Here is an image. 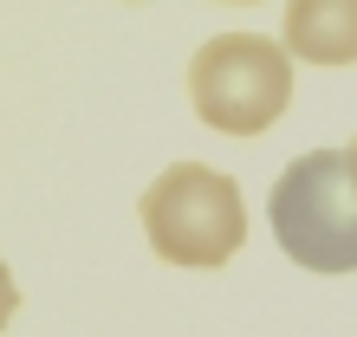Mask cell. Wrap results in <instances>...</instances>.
<instances>
[{"mask_svg":"<svg viewBox=\"0 0 357 337\" xmlns=\"http://www.w3.org/2000/svg\"><path fill=\"white\" fill-rule=\"evenodd\" d=\"M273 240L305 272H357V168L344 150H305L266 195Z\"/></svg>","mask_w":357,"mask_h":337,"instance_id":"6da1fadb","label":"cell"},{"mask_svg":"<svg viewBox=\"0 0 357 337\" xmlns=\"http://www.w3.org/2000/svg\"><path fill=\"white\" fill-rule=\"evenodd\" d=\"M143 240L169 266H227L247 240L241 182L208 162H169L143 188Z\"/></svg>","mask_w":357,"mask_h":337,"instance_id":"7a4b0ae2","label":"cell"},{"mask_svg":"<svg viewBox=\"0 0 357 337\" xmlns=\"http://www.w3.org/2000/svg\"><path fill=\"white\" fill-rule=\"evenodd\" d=\"M188 104L221 136H260L292 104V52L266 33H215L188 58Z\"/></svg>","mask_w":357,"mask_h":337,"instance_id":"3957f363","label":"cell"},{"mask_svg":"<svg viewBox=\"0 0 357 337\" xmlns=\"http://www.w3.org/2000/svg\"><path fill=\"white\" fill-rule=\"evenodd\" d=\"M280 46L305 65H357V0H286Z\"/></svg>","mask_w":357,"mask_h":337,"instance_id":"277c9868","label":"cell"},{"mask_svg":"<svg viewBox=\"0 0 357 337\" xmlns=\"http://www.w3.org/2000/svg\"><path fill=\"white\" fill-rule=\"evenodd\" d=\"M20 311V285H13V272H7V260H0V331H7V318Z\"/></svg>","mask_w":357,"mask_h":337,"instance_id":"5b68a950","label":"cell"},{"mask_svg":"<svg viewBox=\"0 0 357 337\" xmlns=\"http://www.w3.org/2000/svg\"><path fill=\"white\" fill-rule=\"evenodd\" d=\"M344 156H351V168H357V136H351V150H344Z\"/></svg>","mask_w":357,"mask_h":337,"instance_id":"8992f818","label":"cell"},{"mask_svg":"<svg viewBox=\"0 0 357 337\" xmlns=\"http://www.w3.org/2000/svg\"><path fill=\"white\" fill-rule=\"evenodd\" d=\"M234 7H247V0H234Z\"/></svg>","mask_w":357,"mask_h":337,"instance_id":"52a82bcc","label":"cell"}]
</instances>
